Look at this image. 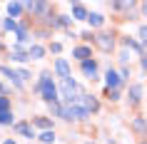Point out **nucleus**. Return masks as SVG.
Listing matches in <instances>:
<instances>
[{
	"instance_id": "1",
	"label": "nucleus",
	"mask_w": 147,
	"mask_h": 144,
	"mask_svg": "<svg viewBox=\"0 0 147 144\" xmlns=\"http://www.w3.org/2000/svg\"><path fill=\"white\" fill-rule=\"evenodd\" d=\"M38 92L42 94V99H45L47 104H53V102H57V97H60V92H57V87L53 84V77H50V72H42V75H40V82H38Z\"/></svg>"
},
{
	"instance_id": "2",
	"label": "nucleus",
	"mask_w": 147,
	"mask_h": 144,
	"mask_svg": "<svg viewBox=\"0 0 147 144\" xmlns=\"http://www.w3.org/2000/svg\"><path fill=\"white\" fill-rule=\"evenodd\" d=\"M78 84L72 80H62V87H60V97L67 102V104H78Z\"/></svg>"
},
{
	"instance_id": "3",
	"label": "nucleus",
	"mask_w": 147,
	"mask_h": 144,
	"mask_svg": "<svg viewBox=\"0 0 147 144\" xmlns=\"http://www.w3.org/2000/svg\"><path fill=\"white\" fill-rule=\"evenodd\" d=\"M87 117H90V112L82 104H67L65 114H62V119H87Z\"/></svg>"
},
{
	"instance_id": "4",
	"label": "nucleus",
	"mask_w": 147,
	"mask_h": 144,
	"mask_svg": "<svg viewBox=\"0 0 147 144\" xmlns=\"http://www.w3.org/2000/svg\"><path fill=\"white\" fill-rule=\"evenodd\" d=\"M82 72H85L87 80H97V62H92V60L82 62Z\"/></svg>"
},
{
	"instance_id": "5",
	"label": "nucleus",
	"mask_w": 147,
	"mask_h": 144,
	"mask_svg": "<svg viewBox=\"0 0 147 144\" xmlns=\"http://www.w3.org/2000/svg\"><path fill=\"white\" fill-rule=\"evenodd\" d=\"M55 72H57V75L62 77V80H70V65H67V60H57L55 62Z\"/></svg>"
},
{
	"instance_id": "6",
	"label": "nucleus",
	"mask_w": 147,
	"mask_h": 144,
	"mask_svg": "<svg viewBox=\"0 0 147 144\" xmlns=\"http://www.w3.org/2000/svg\"><path fill=\"white\" fill-rule=\"evenodd\" d=\"M72 20H87V17H90V13H87V8L85 5H82V3H75V5H72Z\"/></svg>"
},
{
	"instance_id": "7",
	"label": "nucleus",
	"mask_w": 147,
	"mask_h": 144,
	"mask_svg": "<svg viewBox=\"0 0 147 144\" xmlns=\"http://www.w3.org/2000/svg\"><path fill=\"white\" fill-rule=\"evenodd\" d=\"M78 102H82V107H85L87 112H90V109L95 112V109L100 107V104H97V99H95L92 94H82V97H78Z\"/></svg>"
},
{
	"instance_id": "8",
	"label": "nucleus",
	"mask_w": 147,
	"mask_h": 144,
	"mask_svg": "<svg viewBox=\"0 0 147 144\" xmlns=\"http://www.w3.org/2000/svg\"><path fill=\"white\" fill-rule=\"evenodd\" d=\"M105 82H107V87H110V90H117V84L122 82V77L117 75L115 70H110L107 75H105Z\"/></svg>"
},
{
	"instance_id": "9",
	"label": "nucleus",
	"mask_w": 147,
	"mask_h": 144,
	"mask_svg": "<svg viewBox=\"0 0 147 144\" xmlns=\"http://www.w3.org/2000/svg\"><path fill=\"white\" fill-rule=\"evenodd\" d=\"M72 55H75L80 62H87V60H90V47H85V45H82V47H75Z\"/></svg>"
},
{
	"instance_id": "10",
	"label": "nucleus",
	"mask_w": 147,
	"mask_h": 144,
	"mask_svg": "<svg viewBox=\"0 0 147 144\" xmlns=\"http://www.w3.org/2000/svg\"><path fill=\"white\" fill-rule=\"evenodd\" d=\"M15 132H18V134H23V137H28V139L35 137V134H32V129H30V124H25V122H18V124H15Z\"/></svg>"
},
{
	"instance_id": "11",
	"label": "nucleus",
	"mask_w": 147,
	"mask_h": 144,
	"mask_svg": "<svg viewBox=\"0 0 147 144\" xmlns=\"http://www.w3.org/2000/svg\"><path fill=\"white\" fill-rule=\"evenodd\" d=\"M97 45H100L102 50H112V38L102 32V35H97Z\"/></svg>"
},
{
	"instance_id": "12",
	"label": "nucleus",
	"mask_w": 147,
	"mask_h": 144,
	"mask_svg": "<svg viewBox=\"0 0 147 144\" xmlns=\"http://www.w3.org/2000/svg\"><path fill=\"white\" fill-rule=\"evenodd\" d=\"M32 124H35V127H40V129H45V132H50V124H53V122L45 119V117H35V119H32Z\"/></svg>"
},
{
	"instance_id": "13",
	"label": "nucleus",
	"mask_w": 147,
	"mask_h": 144,
	"mask_svg": "<svg viewBox=\"0 0 147 144\" xmlns=\"http://www.w3.org/2000/svg\"><path fill=\"white\" fill-rule=\"evenodd\" d=\"M87 23H90V25H95V27H100V25L105 23V17H102L100 13H90V17H87Z\"/></svg>"
},
{
	"instance_id": "14",
	"label": "nucleus",
	"mask_w": 147,
	"mask_h": 144,
	"mask_svg": "<svg viewBox=\"0 0 147 144\" xmlns=\"http://www.w3.org/2000/svg\"><path fill=\"white\" fill-rule=\"evenodd\" d=\"M28 55H30V60H40V57L45 55V50H42L40 45H32V47H30V52H28Z\"/></svg>"
},
{
	"instance_id": "15",
	"label": "nucleus",
	"mask_w": 147,
	"mask_h": 144,
	"mask_svg": "<svg viewBox=\"0 0 147 144\" xmlns=\"http://www.w3.org/2000/svg\"><path fill=\"white\" fill-rule=\"evenodd\" d=\"M140 94H142V87L140 84H132L130 87V102H140Z\"/></svg>"
},
{
	"instance_id": "16",
	"label": "nucleus",
	"mask_w": 147,
	"mask_h": 144,
	"mask_svg": "<svg viewBox=\"0 0 147 144\" xmlns=\"http://www.w3.org/2000/svg\"><path fill=\"white\" fill-rule=\"evenodd\" d=\"M23 10H25L23 3H10V5H8V13H10V15H20Z\"/></svg>"
},
{
	"instance_id": "17",
	"label": "nucleus",
	"mask_w": 147,
	"mask_h": 144,
	"mask_svg": "<svg viewBox=\"0 0 147 144\" xmlns=\"http://www.w3.org/2000/svg\"><path fill=\"white\" fill-rule=\"evenodd\" d=\"M132 129L140 132V134H145V132H147V122L145 119H135V122H132Z\"/></svg>"
},
{
	"instance_id": "18",
	"label": "nucleus",
	"mask_w": 147,
	"mask_h": 144,
	"mask_svg": "<svg viewBox=\"0 0 147 144\" xmlns=\"http://www.w3.org/2000/svg\"><path fill=\"white\" fill-rule=\"evenodd\" d=\"M13 60H15V62H28V60H30V55H25V52H20V50H15V52H13Z\"/></svg>"
},
{
	"instance_id": "19",
	"label": "nucleus",
	"mask_w": 147,
	"mask_h": 144,
	"mask_svg": "<svg viewBox=\"0 0 147 144\" xmlns=\"http://www.w3.org/2000/svg\"><path fill=\"white\" fill-rule=\"evenodd\" d=\"M40 139H42L45 144H53V142H55V132H42V134H40Z\"/></svg>"
},
{
	"instance_id": "20",
	"label": "nucleus",
	"mask_w": 147,
	"mask_h": 144,
	"mask_svg": "<svg viewBox=\"0 0 147 144\" xmlns=\"http://www.w3.org/2000/svg\"><path fill=\"white\" fill-rule=\"evenodd\" d=\"M0 124H13V114L10 112H0Z\"/></svg>"
},
{
	"instance_id": "21",
	"label": "nucleus",
	"mask_w": 147,
	"mask_h": 144,
	"mask_svg": "<svg viewBox=\"0 0 147 144\" xmlns=\"http://www.w3.org/2000/svg\"><path fill=\"white\" fill-rule=\"evenodd\" d=\"M8 107H10V99L0 94V112H8Z\"/></svg>"
},
{
	"instance_id": "22",
	"label": "nucleus",
	"mask_w": 147,
	"mask_h": 144,
	"mask_svg": "<svg viewBox=\"0 0 147 144\" xmlns=\"http://www.w3.org/2000/svg\"><path fill=\"white\" fill-rule=\"evenodd\" d=\"M3 27H5V30H20L15 20H5V23H3Z\"/></svg>"
},
{
	"instance_id": "23",
	"label": "nucleus",
	"mask_w": 147,
	"mask_h": 144,
	"mask_svg": "<svg viewBox=\"0 0 147 144\" xmlns=\"http://www.w3.org/2000/svg\"><path fill=\"white\" fill-rule=\"evenodd\" d=\"M125 45H127V47H132V50H140V45L135 42V40H125Z\"/></svg>"
},
{
	"instance_id": "24",
	"label": "nucleus",
	"mask_w": 147,
	"mask_h": 144,
	"mask_svg": "<svg viewBox=\"0 0 147 144\" xmlns=\"http://www.w3.org/2000/svg\"><path fill=\"white\" fill-rule=\"evenodd\" d=\"M140 38H142V42H147V25H145V27H140Z\"/></svg>"
},
{
	"instance_id": "25",
	"label": "nucleus",
	"mask_w": 147,
	"mask_h": 144,
	"mask_svg": "<svg viewBox=\"0 0 147 144\" xmlns=\"http://www.w3.org/2000/svg\"><path fill=\"white\" fill-rule=\"evenodd\" d=\"M18 77H20V80H28V77H30V72H28V70H20V72H18Z\"/></svg>"
},
{
	"instance_id": "26",
	"label": "nucleus",
	"mask_w": 147,
	"mask_h": 144,
	"mask_svg": "<svg viewBox=\"0 0 147 144\" xmlns=\"http://www.w3.org/2000/svg\"><path fill=\"white\" fill-rule=\"evenodd\" d=\"M142 67L147 70V55H145V57H142Z\"/></svg>"
},
{
	"instance_id": "27",
	"label": "nucleus",
	"mask_w": 147,
	"mask_h": 144,
	"mask_svg": "<svg viewBox=\"0 0 147 144\" xmlns=\"http://www.w3.org/2000/svg\"><path fill=\"white\" fill-rule=\"evenodd\" d=\"M142 13H145V15H147V3H145V5H142Z\"/></svg>"
},
{
	"instance_id": "28",
	"label": "nucleus",
	"mask_w": 147,
	"mask_h": 144,
	"mask_svg": "<svg viewBox=\"0 0 147 144\" xmlns=\"http://www.w3.org/2000/svg\"><path fill=\"white\" fill-rule=\"evenodd\" d=\"M3 144H15V142H13V139H5V142H3Z\"/></svg>"
}]
</instances>
